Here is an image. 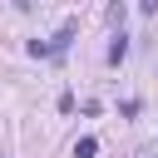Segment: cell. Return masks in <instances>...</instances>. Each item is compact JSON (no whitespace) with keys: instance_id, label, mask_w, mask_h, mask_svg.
Masks as SVG:
<instances>
[{"instance_id":"1","label":"cell","mask_w":158,"mask_h":158,"mask_svg":"<svg viewBox=\"0 0 158 158\" xmlns=\"http://www.w3.org/2000/svg\"><path fill=\"white\" fill-rule=\"evenodd\" d=\"M123 54H128V40H123V30H118L114 44H109V64H123Z\"/></svg>"},{"instance_id":"2","label":"cell","mask_w":158,"mask_h":158,"mask_svg":"<svg viewBox=\"0 0 158 158\" xmlns=\"http://www.w3.org/2000/svg\"><path fill=\"white\" fill-rule=\"evenodd\" d=\"M69 40H74V20H69V25H64V30H59V35H54V40H49V54H59V49H64V44H69Z\"/></svg>"},{"instance_id":"3","label":"cell","mask_w":158,"mask_h":158,"mask_svg":"<svg viewBox=\"0 0 158 158\" xmlns=\"http://www.w3.org/2000/svg\"><path fill=\"white\" fill-rule=\"evenodd\" d=\"M94 153H99V138H79L74 143V158H94Z\"/></svg>"},{"instance_id":"4","label":"cell","mask_w":158,"mask_h":158,"mask_svg":"<svg viewBox=\"0 0 158 158\" xmlns=\"http://www.w3.org/2000/svg\"><path fill=\"white\" fill-rule=\"evenodd\" d=\"M10 5H15V10H35V0H10Z\"/></svg>"},{"instance_id":"5","label":"cell","mask_w":158,"mask_h":158,"mask_svg":"<svg viewBox=\"0 0 158 158\" xmlns=\"http://www.w3.org/2000/svg\"><path fill=\"white\" fill-rule=\"evenodd\" d=\"M143 15H158V0H143Z\"/></svg>"}]
</instances>
